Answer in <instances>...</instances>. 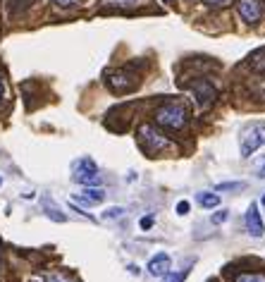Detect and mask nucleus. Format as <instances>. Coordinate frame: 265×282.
<instances>
[{
  "instance_id": "nucleus-3",
  "label": "nucleus",
  "mask_w": 265,
  "mask_h": 282,
  "mask_svg": "<svg viewBox=\"0 0 265 282\" xmlns=\"http://www.w3.org/2000/svg\"><path fill=\"white\" fill-rule=\"evenodd\" d=\"M72 182L77 184H84V187H96L101 182L98 177V170H96V163L91 158H79L72 168Z\"/></svg>"
},
{
  "instance_id": "nucleus-14",
  "label": "nucleus",
  "mask_w": 265,
  "mask_h": 282,
  "mask_svg": "<svg viewBox=\"0 0 265 282\" xmlns=\"http://www.w3.org/2000/svg\"><path fill=\"white\" fill-rule=\"evenodd\" d=\"M46 208H48V210H46V213H48V218H53L55 223H65V220H67L62 213H57V208H55L53 204H48V201H46Z\"/></svg>"
},
{
  "instance_id": "nucleus-26",
  "label": "nucleus",
  "mask_w": 265,
  "mask_h": 282,
  "mask_svg": "<svg viewBox=\"0 0 265 282\" xmlns=\"http://www.w3.org/2000/svg\"><path fill=\"white\" fill-rule=\"evenodd\" d=\"M261 204H263V206H265V196H263V199H261Z\"/></svg>"
},
{
  "instance_id": "nucleus-18",
  "label": "nucleus",
  "mask_w": 265,
  "mask_h": 282,
  "mask_svg": "<svg viewBox=\"0 0 265 282\" xmlns=\"http://www.w3.org/2000/svg\"><path fill=\"white\" fill-rule=\"evenodd\" d=\"M110 5H117V7H134L139 0H106Z\"/></svg>"
},
{
  "instance_id": "nucleus-12",
  "label": "nucleus",
  "mask_w": 265,
  "mask_h": 282,
  "mask_svg": "<svg viewBox=\"0 0 265 282\" xmlns=\"http://www.w3.org/2000/svg\"><path fill=\"white\" fill-rule=\"evenodd\" d=\"M234 282H265V273H239Z\"/></svg>"
},
{
  "instance_id": "nucleus-16",
  "label": "nucleus",
  "mask_w": 265,
  "mask_h": 282,
  "mask_svg": "<svg viewBox=\"0 0 265 282\" xmlns=\"http://www.w3.org/2000/svg\"><path fill=\"white\" fill-rule=\"evenodd\" d=\"M186 275H189V270H182V273H175V275L167 273V275H165V282H184Z\"/></svg>"
},
{
  "instance_id": "nucleus-6",
  "label": "nucleus",
  "mask_w": 265,
  "mask_h": 282,
  "mask_svg": "<svg viewBox=\"0 0 265 282\" xmlns=\"http://www.w3.org/2000/svg\"><path fill=\"white\" fill-rule=\"evenodd\" d=\"M237 15L246 24H258L263 19V7L258 0H237Z\"/></svg>"
},
{
  "instance_id": "nucleus-22",
  "label": "nucleus",
  "mask_w": 265,
  "mask_h": 282,
  "mask_svg": "<svg viewBox=\"0 0 265 282\" xmlns=\"http://www.w3.org/2000/svg\"><path fill=\"white\" fill-rule=\"evenodd\" d=\"M208 5H212V7H220V5H227L230 0H206Z\"/></svg>"
},
{
  "instance_id": "nucleus-25",
  "label": "nucleus",
  "mask_w": 265,
  "mask_h": 282,
  "mask_svg": "<svg viewBox=\"0 0 265 282\" xmlns=\"http://www.w3.org/2000/svg\"><path fill=\"white\" fill-rule=\"evenodd\" d=\"M0 98H2V79H0Z\"/></svg>"
},
{
  "instance_id": "nucleus-8",
  "label": "nucleus",
  "mask_w": 265,
  "mask_h": 282,
  "mask_svg": "<svg viewBox=\"0 0 265 282\" xmlns=\"http://www.w3.org/2000/svg\"><path fill=\"white\" fill-rule=\"evenodd\" d=\"M246 227L251 237H263L265 232V223L261 218V210H258V204H251L246 210Z\"/></svg>"
},
{
  "instance_id": "nucleus-19",
  "label": "nucleus",
  "mask_w": 265,
  "mask_h": 282,
  "mask_svg": "<svg viewBox=\"0 0 265 282\" xmlns=\"http://www.w3.org/2000/svg\"><path fill=\"white\" fill-rule=\"evenodd\" d=\"M189 201H179L177 204V215H189Z\"/></svg>"
},
{
  "instance_id": "nucleus-17",
  "label": "nucleus",
  "mask_w": 265,
  "mask_h": 282,
  "mask_svg": "<svg viewBox=\"0 0 265 282\" xmlns=\"http://www.w3.org/2000/svg\"><path fill=\"white\" fill-rule=\"evenodd\" d=\"M227 218H230V210H217V213L212 215L211 220H212V223H215V225H220V223H225Z\"/></svg>"
},
{
  "instance_id": "nucleus-21",
  "label": "nucleus",
  "mask_w": 265,
  "mask_h": 282,
  "mask_svg": "<svg viewBox=\"0 0 265 282\" xmlns=\"http://www.w3.org/2000/svg\"><path fill=\"white\" fill-rule=\"evenodd\" d=\"M55 5H60V7H70V5H77L79 0H53Z\"/></svg>"
},
{
  "instance_id": "nucleus-5",
  "label": "nucleus",
  "mask_w": 265,
  "mask_h": 282,
  "mask_svg": "<svg viewBox=\"0 0 265 282\" xmlns=\"http://www.w3.org/2000/svg\"><path fill=\"white\" fill-rule=\"evenodd\" d=\"M189 91L194 94L196 103H198V108L201 110H208L212 103H215V98H217V91L212 89V84H208V81H194L191 86H189Z\"/></svg>"
},
{
  "instance_id": "nucleus-13",
  "label": "nucleus",
  "mask_w": 265,
  "mask_h": 282,
  "mask_svg": "<svg viewBox=\"0 0 265 282\" xmlns=\"http://www.w3.org/2000/svg\"><path fill=\"white\" fill-rule=\"evenodd\" d=\"M124 215V208L122 206H112V208H107L106 213H103V218L106 220H117V218H122Z\"/></svg>"
},
{
  "instance_id": "nucleus-1",
  "label": "nucleus",
  "mask_w": 265,
  "mask_h": 282,
  "mask_svg": "<svg viewBox=\"0 0 265 282\" xmlns=\"http://www.w3.org/2000/svg\"><path fill=\"white\" fill-rule=\"evenodd\" d=\"M156 122H158L160 127H165V129H177V132H179V129L186 127L189 113H186V108H184L182 103H167V105L158 108Z\"/></svg>"
},
{
  "instance_id": "nucleus-27",
  "label": "nucleus",
  "mask_w": 265,
  "mask_h": 282,
  "mask_svg": "<svg viewBox=\"0 0 265 282\" xmlns=\"http://www.w3.org/2000/svg\"><path fill=\"white\" fill-rule=\"evenodd\" d=\"M0 184H2V179H0Z\"/></svg>"
},
{
  "instance_id": "nucleus-7",
  "label": "nucleus",
  "mask_w": 265,
  "mask_h": 282,
  "mask_svg": "<svg viewBox=\"0 0 265 282\" xmlns=\"http://www.w3.org/2000/svg\"><path fill=\"white\" fill-rule=\"evenodd\" d=\"M170 265H172V258H170V254H165V251H160L156 254L151 261H148V273L153 275V278H165L167 273H170Z\"/></svg>"
},
{
  "instance_id": "nucleus-10",
  "label": "nucleus",
  "mask_w": 265,
  "mask_h": 282,
  "mask_svg": "<svg viewBox=\"0 0 265 282\" xmlns=\"http://www.w3.org/2000/svg\"><path fill=\"white\" fill-rule=\"evenodd\" d=\"M196 201H198L203 208L220 206V196H217V194H212V191H198V194H196Z\"/></svg>"
},
{
  "instance_id": "nucleus-24",
  "label": "nucleus",
  "mask_w": 265,
  "mask_h": 282,
  "mask_svg": "<svg viewBox=\"0 0 265 282\" xmlns=\"http://www.w3.org/2000/svg\"><path fill=\"white\" fill-rule=\"evenodd\" d=\"M258 175H261V177H265V165L261 168V172H258Z\"/></svg>"
},
{
  "instance_id": "nucleus-4",
  "label": "nucleus",
  "mask_w": 265,
  "mask_h": 282,
  "mask_svg": "<svg viewBox=\"0 0 265 282\" xmlns=\"http://www.w3.org/2000/svg\"><path fill=\"white\" fill-rule=\"evenodd\" d=\"M265 144V125H248L241 132V158H251Z\"/></svg>"
},
{
  "instance_id": "nucleus-11",
  "label": "nucleus",
  "mask_w": 265,
  "mask_h": 282,
  "mask_svg": "<svg viewBox=\"0 0 265 282\" xmlns=\"http://www.w3.org/2000/svg\"><path fill=\"white\" fill-rule=\"evenodd\" d=\"M31 5H34V0H10L7 2V12L10 15H24Z\"/></svg>"
},
{
  "instance_id": "nucleus-9",
  "label": "nucleus",
  "mask_w": 265,
  "mask_h": 282,
  "mask_svg": "<svg viewBox=\"0 0 265 282\" xmlns=\"http://www.w3.org/2000/svg\"><path fill=\"white\" fill-rule=\"evenodd\" d=\"M72 199H74L77 204H88V206H93V204H101V201L106 199V191L101 187H86L84 191L74 194Z\"/></svg>"
},
{
  "instance_id": "nucleus-20",
  "label": "nucleus",
  "mask_w": 265,
  "mask_h": 282,
  "mask_svg": "<svg viewBox=\"0 0 265 282\" xmlns=\"http://www.w3.org/2000/svg\"><path fill=\"white\" fill-rule=\"evenodd\" d=\"M153 223H156V220H153V215H143L139 225H141V230H151V227H153Z\"/></svg>"
},
{
  "instance_id": "nucleus-28",
  "label": "nucleus",
  "mask_w": 265,
  "mask_h": 282,
  "mask_svg": "<svg viewBox=\"0 0 265 282\" xmlns=\"http://www.w3.org/2000/svg\"><path fill=\"white\" fill-rule=\"evenodd\" d=\"M165 2H170V0H165Z\"/></svg>"
},
{
  "instance_id": "nucleus-2",
  "label": "nucleus",
  "mask_w": 265,
  "mask_h": 282,
  "mask_svg": "<svg viewBox=\"0 0 265 282\" xmlns=\"http://www.w3.org/2000/svg\"><path fill=\"white\" fill-rule=\"evenodd\" d=\"M139 144H141V149L146 151V153H151V155H158V153H162L165 149H172V141L162 132H158L153 125H143L141 129H139Z\"/></svg>"
},
{
  "instance_id": "nucleus-23",
  "label": "nucleus",
  "mask_w": 265,
  "mask_h": 282,
  "mask_svg": "<svg viewBox=\"0 0 265 282\" xmlns=\"http://www.w3.org/2000/svg\"><path fill=\"white\" fill-rule=\"evenodd\" d=\"M48 282H74V280H65V278H60V275H51Z\"/></svg>"
},
{
  "instance_id": "nucleus-15",
  "label": "nucleus",
  "mask_w": 265,
  "mask_h": 282,
  "mask_svg": "<svg viewBox=\"0 0 265 282\" xmlns=\"http://www.w3.org/2000/svg\"><path fill=\"white\" fill-rule=\"evenodd\" d=\"M232 189H244V182H222L215 187V191H232Z\"/></svg>"
}]
</instances>
